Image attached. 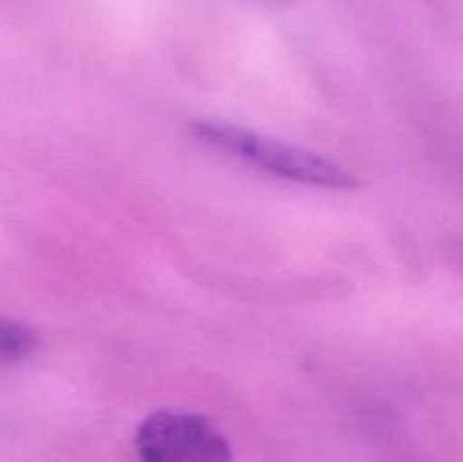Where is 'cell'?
<instances>
[{
  "label": "cell",
  "instance_id": "3957f363",
  "mask_svg": "<svg viewBox=\"0 0 463 462\" xmlns=\"http://www.w3.org/2000/svg\"><path fill=\"white\" fill-rule=\"evenodd\" d=\"M36 349V333L21 322L0 317V361H18Z\"/></svg>",
  "mask_w": 463,
  "mask_h": 462
},
{
  "label": "cell",
  "instance_id": "6da1fadb",
  "mask_svg": "<svg viewBox=\"0 0 463 462\" xmlns=\"http://www.w3.org/2000/svg\"><path fill=\"white\" fill-rule=\"evenodd\" d=\"M190 130L208 148L240 159L242 163H249V166L279 177V179L319 186V188H353L357 186L355 175L335 163L333 159L312 152V149L283 143L271 136L258 134L247 127L224 120H193Z\"/></svg>",
  "mask_w": 463,
  "mask_h": 462
},
{
  "label": "cell",
  "instance_id": "7a4b0ae2",
  "mask_svg": "<svg viewBox=\"0 0 463 462\" xmlns=\"http://www.w3.org/2000/svg\"><path fill=\"white\" fill-rule=\"evenodd\" d=\"M140 462H233L226 435L206 417L184 410H158L136 435Z\"/></svg>",
  "mask_w": 463,
  "mask_h": 462
}]
</instances>
